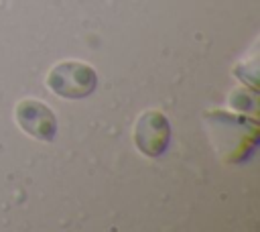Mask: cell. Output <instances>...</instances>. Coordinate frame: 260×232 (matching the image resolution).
<instances>
[{
  "label": "cell",
  "mask_w": 260,
  "mask_h": 232,
  "mask_svg": "<svg viewBox=\"0 0 260 232\" xmlns=\"http://www.w3.org/2000/svg\"><path fill=\"white\" fill-rule=\"evenodd\" d=\"M47 85L61 98H85L98 85L95 71L77 61H65L55 65L47 75Z\"/></svg>",
  "instance_id": "1"
},
{
  "label": "cell",
  "mask_w": 260,
  "mask_h": 232,
  "mask_svg": "<svg viewBox=\"0 0 260 232\" xmlns=\"http://www.w3.org/2000/svg\"><path fill=\"white\" fill-rule=\"evenodd\" d=\"M171 138L169 120L160 112H146L138 118L134 128V142L138 151L146 157H160Z\"/></svg>",
  "instance_id": "2"
},
{
  "label": "cell",
  "mask_w": 260,
  "mask_h": 232,
  "mask_svg": "<svg viewBox=\"0 0 260 232\" xmlns=\"http://www.w3.org/2000/svg\"><path fill=\"white\" fill-rule=\"evenodd\" d=\"M16 120L20 128L39 138V140H53L57 132V118L55 114L37 100H22L16 106Z\"/></svg>",
  "instance_id": "3"
}]
</instances>
